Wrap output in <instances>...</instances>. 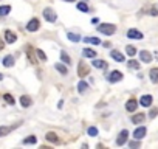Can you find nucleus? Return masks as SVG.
<instances>
[{
    "label": "nucleus",
    "instance_id": "obj_15",
    "mask_svg": "<svg viewBox=\"0 0 158 149\" xmlns=\"http://www.w3.org/2000/svg\"><path fill=\"white\" fill-rule=\"evenodd\" d=\"M140 58H141L143 62H150V61H152V55H150L149 51H146V50H143L140 53Z\"/></svg>",
    "mask_w": 158,
    "mask_h": 149
},
{
    "label": "nucleus",
    "instance_id": "obj_27",
    "mask_svg": "<svg viewBox=\"0 0 158 149\" xmlns=\"http://www.w3.org/2000/svg\"><path fill=\"white\" fill-rule=\"evenodd\" d=\"M87 87H88V84H87V83H84V81H81V83L78 84V90H79L81 93H84V92L87 90Z\"/></svg>",
    "mask_w": 158,
    "mask_h": 149
},
{
    "label": "nucleus",
    "instance_id": "obj_34",
    "mask_svg": "<svg viewBox=\"0 0 158 149\" xmlns=\"http://www.w3.org/2000/svg\"><path fill=\"white\" fill-rule=\"evenodd\" d=\"M78 9L79 11H84V12H88V6H87V3H78Z\"/></svg>",
    "mask_w": 158,
    "mask_h": 149
},
{
    "label": "nucleus",
    "instance_id": "obj_24",
    "mask_svg": "<svg viewBox=\"0 0 158 149\" xmlns=\"http://www.w3.org/2000/svg\"><path fill=\"white\" fill-rule=\"evenodd\" d=\"M9 11H11V6H8V5H5V6H0V16H6Z\"/></svg>",
    "mask_w": 158,
    "mask_h": 149
},
{
    "label": "nucleus",
    "instance_id": "obj_36",
    "mask_svg": "<svg viewBox=\"0 0 158 149\" xmlns=\"http://www.w3.org/2000/svg\"><path fill=\"white\" fill-rule=\"evenodd\" d=\"M157 115H158V109H157V107H155V109H152V110H150V113H149V117H150V118H155V117H157Z\"/></svg>",
    "mask_w": 158,
    "mask_h": 149
},
{
    "label": "nucleus",
    "instance_id": "obj_13",
    "mask_svg": "<svg viewBox=\"0 0 158 149\" xmlns=\"http://www.w3.org/2000/svg\"><path fill=\"white\" fill-rule=\"evenodd\" d=\"M110 56L116 61V62H124V55H121V53L116 51V50H112V51H110Z\"/></svg>",
    "mask_w": 158,
    "mask_h": 149
},
{
    "label": "nucleus",
    "instance_id": "obj_30",
    "mask_svg": "<svg viewBox=\"0 0 158 149\" xmlns=\"http://www.w3.org/2000/svg\"><path fill=\"white\" fill-rule=\"evenodd\" d=\"M68 39H70L71 42H79L81 40V37L78 34H74V33H68Z\"/></svg>",
    "mask_w": 158,
    "mask_h": 149
},
{
    "label": "nucleus",
    "instance_id": "obj_37",
    "mask_svg": "<svg viewBox=\"0 0 158 149\" xmlns=\"http://www.w3.org/2000/svg\"><path fill=\"white\" fill-rule=\"evenodd\" d=\"M150 14H152V16H158V9H157V8H152V9H150Z\"/></svg>",
    "mask_w": 158,
    "mask_h": 149
},
{
    "label": "nucleus",
    "instance_id": "obj_29",
    "mask_svg": "<svg viewBox=\"0 0 158 149\" xmlns=\"http://www.w3.org/2000/svg\"><path fill=\"white\" fill-rule=\"evenodd\" d=\"M60 59H62L65 64H70V62H71V61H70V56H68L65 51H60Z\"/></svg>",
    "mask_w": 158,
    "mask_h": 149
},
{
    "label": "nucleus",
    "instance_id": "obj_2",
    "mask_svg": "<svg viewBox=\"0 0 158 149\" xmlns=\"http://www.w3.org/2000/svg\"><path fill=\"white\" fill-rule=\"evenodd\" d=\"M26 56H28V59H30V62L31 64H37V55H36V50L33 48L31 45H26Z\"/></svg>",
    "mask_w": 158,
    "mask_h": 149
},
{
    "label": "nucleus",
    "instance_id": "obj_14",
    "mask_svg": "<svg viewBox=\"0 0 158 149\" xmlns=\"http://www.w3.org/2000/svg\"><path fill=\"white\" fill-rule=\"evenodd\" d=\"M144 120H146V115H144V113H136V115H133V117H132V123L141 124Z\"/></svg>",
    "mask_w": 158,
    "mask_h": 149
},
{
    "label": "nucleus",
    "instance_id": "obj_23",
    "mask_svg": "<svg viewBox=\"0 0 158 149\" xmlns=\"http://www.w3.org/2000/svg\"><path fill=\"white\" fill-rule=\"evenodd\" d=\"M150 79L154 83H158V69H152L150 70Z\"/></svg>",
    "mask_w": 158,
    "mask_h": 149
},
{
    "label": "nucleus",
    "instance_id": "obj_8",
    "mask_svg": "<svg viewBox=\"0 0 158 149\" xmlns=\"http://www.w3.org/2000/svg\"><path fill=\"white\" fill-rule=\"evenodd\" d=\"M121 79H122V73L118 72V70H115V72H112L110 74H108V81H110V83H118V81H121Z\"/></svg>",
    "mask_w": 158,
    "mask_h": 149
},
{
    "label": "nucleus",
    "instance_id": "obj_3",
    "mask_svg": "<svg viewBox=\"0 0 158 149\" xmlns=\"http://www.w3.org/2000/svg\"><path fill=\"white\" fill-rule=\"evenodd\" d=\"M90 73V67H88L85 62H79V65H78V74L81 78H84V76H87V74Z\"/></svg>",
    "mask_w": 158,
    "mask_h": 149
},
{
    "label": "nucleus",
    "instance_id": "obj_10",
    "mask_svg": "<svg viewBox=\"0 0 158 149\" xmlns=\"http://www.w3.org/2000/svg\"><path fill=\"white\" fill-rule=\"evenodd\" d=\"M144 135H146V127L144 126H141V127H136L135 129V132H133V137H135V140H141Z\"/></svg>",
    "mask_w": 158,
    "mask_h": 149
},
{
    "label": "nucleus",
    "instance_id": "obj_6",
    "mask_svg": "<svg viewBox=\"0 0 158 149\" xmlns=\"http://www.w3.org/2000/svg\"><path fill=\"white\" fill-rule=\"evenodd\" d=\"M44 17L48 20V22H56V14H54V11L50 9V8L44 9Z\"/></svg>",
    "mask_w": 158,
    "mask_h": 149
},
{
    "label": "nucleus",
    "instance_id": "obj_39",
    "mask_svg": "<svg viewBox=\"0 0 158 149\" xmlns=\"http://www.w3.org/2000/svg\"><path fill=\"white\" fill-rule=\"evenodd\" d=\"M3 47H5V42H3L2 39H0V50H3Z\"/></svg>",
    "mask_w": 158,
    "mask_h": 149
},
{
    "label": "nucleus",
    "instance_id": "obj_20",
    "mask_svg": "<svg viewBox=\"0 0 158 149\" xmlns=\"http://www.w3.org/2000/svg\"><path fill=\"white\" fill-rule=\"evenodd\" d=\"M11 131H12V127H9V126H0V137L8 135Z\"/></svg>",
    "mask_w": 158,
    "mask_h": 149
},
{
    "label": "nucleus",
    "instance_id": "obj_31",
    "mask_svg": "<svg viewBox=\"0 0 158 149\" xmlns=\"http://www.w3.org/2000/svg\"><path fill=\"white\" fill-rule=\"evenodd\" d=\"M36 141H37V138L31 135V137H28V138H25V140H23V143H25V145H34Z\"/></svg>",
    "mask_w": 158,
    "mask_h": 149
},
{
    "label": "nucleus",
    "instance_id": "obj_28",
    "mask_svg": "<svg viewBox=\"0 0 158 149\" xmlns=\"http://www.w3.org/2000/svg\"><path fill=\"white\" fill-rule=\"evenodd\" d=\"M126 51H127V55H129V56H135L136 48H135V47H132V45H127V47H126Z\"/></svg>",
    "mask_w": 158,
    "mask_h": 149
},
{
    "label": "nucleus",
    "instance_id": "obj_38",
    "mask_svg": "<svg viewBox=\"0 0 158 149\" xmlns=\"http://www.w3.org/2000/svg\"><path fill=\"white\" fill-rule=\"evenodd\" d=\"M138 146H140L138 141H132V143H130V148H138Z\"/></svg>",
    "mask_w": 158,
    "mask_h": 149
},
{
    "label": "nucleus",
    "instance_id": "obj_26",
    "mask_svg": "<svg viewBox=\"0 0 158 149\" xmlns=\"http://www.w3.org/2000/svg\"><path fill=\"white\" fill-rule=\"evenodd\" d=\"M3 99H5V101H6V103H8V104H14V103H16V99L12 98L9 93H5V95H3Z\"/></svg>",
    "mask_w": 158,
    "mask_h": 149
},
{
    "label": "nucleus",
    "instance_id": "obj_12",
    "mask_svg": "<svg viewBox=\"0 0 158 149\" xmlns=\"http://www.w3.org/2000/svg\"><path fill=\"white\" fill-rule=\"evenodd\" d=\"M136 106H138V103H136V99H129L127 101V104H126V109H127V112H135L136 110Z\"/></svg>",
    "mask_w": 158,
    "mask_h": 149
},
{
    "label": "nucleus",
    "instance_id": "obj_33",
    "mask_svg": "<svg viewBox=\"0 0 158 149\" xmlns=\"http://www.w3.org/2000/svg\"><path fill=\"white\" fill-rule=\"evenodd\" d=\"M36 55L39 56V59L42 61V62H44V61H47V56H45V53H44L42 50H39V48H37V50H36Z\"/></svg>",
    "mask_w": 158,
    "mask_h": 149
},
{
    "label": "nucleus",
    "instance_id": "obj_1",
    "mask_svg": "<svg viewBox=\"0 0 158 149\" xmlns=\"http://www.w3.org/2000/svg\"><path fill=\"white\" fill-rule=\"evenodd\" d=\"M98 31L102 33V34H107V36H112L113 33L116 31V26L112 25V23H102V25H98Z\"/></svg>",
    "mask_w": 158,
    "mask_h": 149
},
{
    "label": "nucleus",
    "instance_id": "obj_18",
    "mask_svg": "<svg viewBox=\"0 0 158 149\" xmlns=\"http://www.w3.org/2000/svg\"><path fill=\"white\" fill-rule=\"evenodd\" d=\"M84 42L87 44H95V45H98V44H101V40L98 39V37H93V36H87V37H84Z\"/></svg>",
    "mask_w": 158,
    "mask_h": 149
},
{
    "label": "nucleus",
    "instance_id": "obj_17",
    "mask_svg": "<svg viewBox=\"0 0 158 149\" xmlns=\"http://www.w3.org/2000/svg\"><path fill=\"white\" fill-rule=\"evenodd\" d=\"M47 140L51 141V143H56V145L59 143V138H58V135L54 134V132H48L47 134Z\"/></svg>",
    "mask_w": 158,
    "mask_h": 149
},
{
    "label": "nucleus",
    "instance_id": "obj_22",
    "mask_svg": "<svg viewBox=\"0 0 158 149\" xmlns=\"http://www.w3.org/2000/svg\"><path fill=\"white\" fill-rule=\"evenodd\" d=\"M82 55H84L85 58H96V51L92 50V48H85L84 51H82Z\"/></svg>",
    "mask_w": 158,
    "mask_h": 149
},
{
    "label": "nucleus",
    "instance_id": "obj_7",
    "mask_svg": "<svg viewBox=\"0 0 158 149\" xmlns=\"http://www.w3.org/2000/svg\"><path fill=\"white\" fill-rule=\"evenodd\" d=\"M127 137H129V132L124 129V131H121V134L118 135V138H116V145L118 146H122L127 141Z\"/></svg>",
    "mask_w": 158,
    "mask_h": 149
},
{
    "label": "nucleus",
    "instance_id": "obj_40",
    "mask_svg": "<svg viewBox=\"0 0 158 149\" xmlns=\"http://www.w3.org/2000/svg\"><path fill=\"white\" fill-rule=\"evenodd\" d=\"M65 2H74V0H65Z\"/></svg>",
    "mask_w": 158,
    "mask_h": 149
},
{
    "label": "nucleus",
    "instance_id": "obj_19",
    "mask_svg": "<svg viewBox=\"0 0 158 149\" xmlns=\"http://www.w3.org/2000/svg\"><path fill=\"white\" fill-rule=\"evenodd\" d=\"M3 65L5 67H12L14 65V58L12 56H5L3 58Z\"/></svg>",
    "mask_w": 158,
    "mask_h": 149
},
{
    "label": "nucleus",
    "instance_id": "obj_9",
    "mask_svg": "<svg viewBox=\"0 0 158 149\" xmlns=\"http://www.w3.org/2000/svg\"><path fill=\"white\" fill-rule=\"evenodd\" d=\"M5 40H6V42H8V44H14L16 40H17V36H16L12 31L6 30V31H5Z\"/></svg>",
    "mask_w": 158,
    "mask_h": 149
},
{
    "label": "nucleus",
    "instance_id": "obj_16",
    "mask_svg": "<svg viewBox=\"0 0 158 149\" xmlns=\"http://www.w3.org/2000/svg\"><path fill=\"white\" fill-rule=\"evenodd\" d=\"M93 67H96V69H107V62L106 61H102V59H95L93 61Z\"/></svg>",
    "mask_w": 158,
    "mask_h": 149
},
{
    "label": "nucleus",
    "instance_id": "obj_21",
    "mask_svg": "<svg viewBox=\"0 0 158 149\" xmlns=\"http://www.w3.org/2000/svg\"><path fill=\"white\" fill-rule=\"evenodd\" d=\"M20 104H22L23 107H30V106H31V98H30V96H25V95H23V96L20 98Z\"/></svg>",
    "mask_w": 158,
    "mask_h": 149
},
{
    "label": "nucleus",
    "instance_id": "obj_5",
    "mask_svg": "<svg viewBox=\"0 0 158 149\" xmlns=\"http://www.w3.org/2000/svg\"><path fill=\"white\" fill-rule=\"evenodd\" d=\"M127 37H129V39H136V40H140V39H143V33L138 31V30H135V28H132V30L127 31Z\"/></svg>",
    "mask_w": 158,
    "mask_h": 149
},
{
    "label": "nucleus",
    "instance_id": "obj_4",
    "mask_svg": "<svg viewBox=\"0 0 158 149\" xmlns=\"http://www.w3.org/2000/svg\"><path fill=\"white\" fill-rule=\"evenodd\" d=\"M39 26H40L39 19H31L28 22V25H26V30H28V31H37Z\"/></svg>",
    "mask_w": 158,
    "mask_h": 149
},
{
    "label": "nucleus",
    "instance_id": "obj_11",
    "mask_svg": "<svg viewBox=\"0 0 158 149\" xmlns=\"http://www.w3.org/2000/svg\"><path fill=\"white\" fill-rule=\"evenodd\" d=\"M140 104H141L143 107H149L150 104H152V96H150V95H144V96H141Z\"/></svg>",
    "mask_w": 158,
    "mask_h": 149
},
{
    "label": "nucleus",
    "instance_id": "obj_25",
    "mask_svg": "<svg viewBox=\"0 0 158 149\" xmlns=\"http://www.w3.org/2000/svg\"><path fill=\"white\" fill-rule=\"evenodd\" d=\"M56 70L60 73V74H67L68 70H67V67H64L62 64H56Z\"/></svg>",
    "mask_w": 158,
    "mask_h": 149
},
{
    "label": "nucleus",
    "instance_id": "obj_35",
    "mask_svg": "<svg viewBox=\"0 0 158 149\" xmlns=\"http://www.w3.org/2000/svg\"><path fill=\"white\" fill-rule=\"evenodd\" d=\"M87 132H88V135H92V137L98 135V129H96V127H93V126H92V127H88V131H87Z\"/></svg>",
    "mask_w": 158,
    "mask_h": 149
},
{
    "label": "nucleus",
    "instance_id": "obj_32",
    "mask_svg": "<svg viewBox=\"0 0 158 149\" xmlns=\"http://www.w3.org/2000/svg\"><path fill=\"white\" fill-rule=\"evenodd\" d=\"M127 65L130 67V69H136V70L140 69V64L136 62V61H133V59H132V61H129V62H127Z\"/></svg>",
    "mask_w": 158,
    "mask_h": 149
}]
</instances>
